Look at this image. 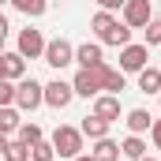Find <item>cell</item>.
<instances>
[{
  "mask_svg": "<svg viewBox=\"0 0 161 161\" xmlns=\"http://www.w3.org/2000/svg\"><path fill=\"white\" fill-rule=\"evenodd\" d=\"M71 161H94V158H90V154H79V158H71Z\"/></svg>",
  "mask_w": 161,
  "mask_h": 161,
  "instance_id": "cell-30",
  "label": "cell"
},
{
  "mask_svg": "<svg viewBox=\"0 0 161 161\" xmlns=\"http://www.w3.org/2000/svg\"><path fill=\"white\" fill-rule=\"evenodd\" d=\"M139 161H158V158H139Z\"/></svg>",
  "mask_w": 161,
  "mask_h": 161,
  "instance_id": "cell-32",
  "label": "cell"
},
{
  "mask_svg": "<svg viewBox=\"0 0 161 161\" xmlns=\"http://www.w3.org/2000/svg\"><path fill=\"white\" fill-rule=\"evenodd\" d=\"M146 150H150V146H146V139H142V135H127V139L120 142V158H127V161L146 158Z\"/></svg>",
  "mask_w": 161,
  "mask_h": 161,
  "instance_id": "cell-16",
  "label": "cell"
},
{
  "mask_svg": "<svg viewBox=\"0 0 161 161\" xmlns=\"http://www.w3.org/2000/svg\"><path fill=\"white\" fill-rule=\"evenodd\" d=\"M8 30H11V26H8V19H4V11H0V38H8Z\"/></svg>",
  "mask_w": 161,
  "mask_h": 161,
  "instance_id": "cell-28",
  "label": "cell"
},
{
  "mask_svg": "<svg viewBox=\"0 0 161 161\" xmlns=\"http://www.w3.org/2000/svg\"><path fill=\"white\" fill-rule=\"evenodd\" d=\"M150 4H154V0H127L120 8V23L131 26V30H142V26L154 19V15H150Z\"/></svg>",
  "mask_w": 161,
  "mask_h": 161,
  "instance_id": "cell-4",
  "label": "cell"
},
{
  "mask_svg": "<svg viewBox=\"0 0 161 161\" xmlns=\"http://www.w3.org/2000/svg\"><path fill=\"white\" fill-rule=\"evenodd\" d=\"M142 34H146V49H150V45H161V19H150V23L142 26Z\"/></svg>",
  "mask_w": 161,
  "mask_h": 161,
  "instance_id": "cell-24",
  "label": "cell"
},
{
  "mask_svg": "<svg viewBox=\"0 0 161 161\" xmlns=\"http://www.w3.org/2000/svg\"><path fill=\"white\" fill-rule=\"evenodd\" d=\"M150 142H154V146L161 150V116H158L154 124H150Z\"/></svg>",
  "mask_w": 161,
  "mask_h": 161,
  "instance_id": "cell-27",
  "label": "cell"
},
{
  "mask_svg": "<svg viewBox=\"0 0 161 161\" xmlns=\"http://www.w3.org/2000/svg\"><path fill=\"white\" fill-rule=\"evenodd\" d=\"M4 41H8V38H0V53H4Z\"/></svg>",
  "mask_w": 161,
  "mask_h": 161,
  "instance_id": "cell-31",
  "label": "cell"
},
{
  "mask_svg": "<svg viewBox=\"0 0 161 161\" xmlns=\"http://www.w3.org/2000/svg\"><path fill=\"white\" fill-rule=\"evenodd\" d=\"M49 142H53V150H56V158H79L82 154V131L79 127H68V124H60V127H56V131H53V139H49Z\"/></svg>",
  "mask_w": 161,
  "mask_h": 161,
  "instance_id": "cell-2",
  "label": "cell"
},
{
  "mask_svg": "<svg viewBox=\"0 0 161 161\" xmlns=\"http://www.w3.org/2000/svg\"><path fill=\"white\" fill-rule=\"evenodd\" d=\"M90 158H94V161H120V142H113L109 135H105V139H94Z\"/></svg>",
  "mask_w": 161,
  "mask_h": 161,
  "instance_id": "cell-14",
  "label": "cell"
},
{
  "mask_svg": "<svg viewBox=\"0 0 161 161\" xmlns=\"http://www.w3.org/2000/svg\"><path fill=\"white\" fill-rule=\"evenodd\" d=\"M15 139H19V142H26V146H34V142H41V139H45V131H41V124L23 120V124H19V131H15Z\"/></svg>",
  "mask_w": 161,
  "mask_h": 161,
  "instance_id": "cell-20",
  "label": "cell"
},
{
  "mask_svg": "<svg viewBox=\"0 0 161 161\" xmlns=\"http://www.w3.org/2000/svg\"><path fill=\"white\" fill-rule=\"evenodd\" d=\"M0 56H4V53H0ZM0 79H4V71H0Z\"/></svg>",
  "mask_w": 161,
  "mask_h": 161,
  "instance_id": "cell-34",
  "label": "cell"
},
{
  "mask_svg": "<svg viewBox=\"0 0 161 161\" xmlns=\"http://www.w3.org/2000/svg\"><path fill=\"white\" fill-rule=\"evenodd\" d=\"M124 124H127V131H131V135H146L154 120H150V113H146V109H127Z\"/></svg>",
  "mask_w": 161,
  "mask_h": 161,
  "instance_id": "cell-17",
  "label": "cell"
},
{
  "mask_svg": "<svg viewBox=\"0 0 161 161\" xmlns=\"http://www.w3.org/2000/svg\"><path fill=\"white\" fill-rule=\"evenodd\" d=\"M71 90H75V97H97V94H105L101 90V82H97V75H94V68H79L75 71V79H71Z\"/></svg>",
  "mask_w": 161,
  "mask_h": 161,
  "instance_id": "cell-7",
  "label": "cell"
},
{
  "mask_svg": "<svg viewBox=\"0 0 161 161\" xmlns=\"http://www.w3.org/2000/svg\"><path fill=\"white\" fill-rule=\"evenodd\" d=\"M19 109H15V105H0V135H8V139H11V135H15V131H19Z\"/></svg>",
  "mask_w": 161,
  "mask_h": 161,
  "instance_id": "cell-19",
  "label": "cell"
},
{
  "mask_svg": "<svg viewBox=\"0 0 161 161\" xmlns=\"http://www.w3.org/2000/svg\"><path fill=\"white\" fill-rule=\"evenodd\" d=\"M49 4H64V0H49Z\"/></svg>",
  "mask_w": 161,
  "mask_h": 161,
  "instance_id": "cell-33",
  "label": "cell"
},
{
  "mask_svg": "<svg viewBox=\"0 0 161 161\" xmlns=\"http://www.w3.org/2000/svg\"><path fill=\"white\" fill-rule=\"evenodd\" d=\"M94 116L116 124L120 120V97H116V94H97V97H94Z\"/></svg>",
  "mask_w": 161,
  "mask_h": 161,
  "instance_id": "cell-12",
  "label": "cell"
},
{
  "mask_svg": "<svg viewBox=\"0 0 161 161\" xmlns=\"http://www.w3.org/2000/svg\"><path fill=\"white\" fill-rule=\"evenodd\" d=\"M94 4H97L101 11H120V8L127 4V0H94Z\"/></svg>",
  "mask_w": 161,
  "mask_h": 161,
  "instance_id": "cell-26",
  "label": "cell"
},
{
  "mask_svg": "<svg viewBox=\"0 0 161 161\" xmlns=\"http://www.w3.org/2000/svg\"><path fill=\"white\" fill-rule=\"evenodd\" d=\"M158 101H161V94H158Z\"/></svg>",
  "mask_w": 161,
  "mask_h": 161,
  "instance_id": "cell-36",
  "label": "cell"
},
{
  "mask_svg": "<svg viewBox=\"0 0 161 161\" xmlns=\"http://www.w3.org/2000/svg\"><path fill=\"white\" fill-rule=\"evenodd\" d=\"M15 11H23L26 19H41L45 11H49V0H8Z\"/></svg>",
  "mask_w": 161,
  "mask_h": 161,
  "instance_id": "cell-18",
  "label": "cell"
},
{
  "mask_svg": "<svg viewBox=\"0 0 161 161\" xmlns=\"http://www.w3.org/2000/svg\"><path fill=\"white\" fill-rule=\"evenodd\" d=\"M0 105H15V82L0 79Z\"/></svg>",
  "mask_w": 161,
  "mask_h": 161,
  "instance_id": "cell-25",
  "label": "cell"
},
{
  "mask_svg": "<svg viewBox=\"0 0 161 161\" xmlns=\"http://www.w3.org/2000/svg\"><path fill=\"white\" fill-rule=\"evenodd\" d=\"M4 4H8V0H0V8H4Z\"/></svg>",
  "mask_w": 161,
  "mask_h": 161,
  "instance_id": "cell-35",
  "label": "cell"
},
{
  "mask_svg": "<svg viewBox=\"0 0 161 161\" xmlns=\"http://www.w3.org/2000/svg\"><path fill=\"white\" fill-rule=\"evenodd\" d=\"M146 60H150V49H146V45L127 41V45L120 49V71H124V75H127V71H142Z\"/></svg>",
  "mask_w": 161,
  "mask_h": 161,
  "instance_id": "cell-6",
  "label": "cell"
},
{
  "mask_svg": "<svg viewBox=\"0 0 161 161\" xmlns=\"http://www.w3.org/2000/svg\"><path fill=\"white\" fill-rule=\"evenodd\" d=\"M116 26H120V19H116L113 11H101V8H97V11H94V19H90V30H94V38L101 41V45L113 38V30H116Z\"/></svg>",
  "mask_w": 161,
  "mask_h": 161,
  "instance_id": "cell-9",
  "label": "cell"
},
{
  "mask_svg": "<svg viewBox=\"0 0 161 161\" xmlns=\"http://www.w3.org/2000/svg\"><path fill=\"white\" fill-rule=\"evenodd\" d=\"M109 127H113V124H109V120H101V116H94V113H90V116L79 124L82 139H90V142H94V139H105V135H109Z\"/></svg>",
  "mask_w": 161,
  "mask_h": 161,
  "instance_id": "cell-15",
  "label": "cell"
},
{
  "mask_svg": "<svg viewBox=\"0 0 161 161\" xmlns=\"http://www.w3.org/2000/svg\"><path fill=\"white\" fill-rule=\"evenodd\" d=\"M41 105H45V82H38L34 75L15 82V109L19 113H34Z\"/></svg>",
  "mask_w": 161,
  "mask_h": 161,
  "instance_id": "cell-1",
  "label": "cell"
},
{
  "mask_svg": "<svg viewBox=\"0 0 161 161\" xmlns=\"http://www.w3.org/2000/svg\"><path fill=\"white\" fill-rule=\"evenodd\" d=\"M30 161H56V150H53V142L49 139H41L30 146Z\"/></svg>",
  "mask_w": 161,
  "mask_h": 161,
  "instance_id": "cell-23",
  "label": "cell"
},
{
  "mask_svg": "<svg viewBox=\"0 0 161 161\" xmlns=\"http://www.w3.org/2000/svg\"><path fill=\"white\" fill-rule=\"evenodd\" d=\"M71 97H75L71 82H64V79L45 82V105H49V109H68V105H71Z\"/></svg>",
  "mask_w": 161,
  "mask_h": 161,
  "instance_id": "cell-8",
  "label": "cell"
},
{
  "mask_svg": "<svg viewBox=\"0 0 161 161\" xmlns=\"http://www.w3.org/2000/svg\"><path fill=\"white\" fill-rule=\"evenodd\" d=\"M15 53H19V56H26V60H38L41 53H45V34L34 30V26L19 30V45H15Z\"/></svg>",
  "mask_w": 161,
  "mask_h": 161,
  "instance_id": "cell-5",
  "label": "cell"
},
{
  "mask_svg": "<svg viewBox=\"0 0 161 161\" xmlns=\"http://www.w3.org/2000/svg\"><path fill=\"white\" fill-rule=\"evenodd\" d=\"M4 150H8V135H0V154H4Z\"/></svg>",
  "mask_w": 161,
  "mask_h": 161,
  "instance_id": "cell-29",
  "label": "cell"
},
{
  "mask_svg": "<svg viewBox=\"0 0 161 161\" xmlns=\"http://www.w3.org/2000/svg\"><path fill=\"white\" fill-rule=\"evenodd\" d=\"M0 161H4V158H0Z\"/></svg>",
  "mask_w": 161,
  "mask_h": 161,
  "instance_id": "cell-37",
  "label": "cell"
},
{
  "mask_svg": "<svg viewBox=\"0 0 161 161\" xmlns=\"http://www.w3.org/2000/svg\"><path fill=\"white\" fill-rule=\"evenodd\" d=\"M139 90L142 94H161V71L158 68H142L139 71Z\"/></svg>",
  "mask_w": 161,
  "mask_h": 161,
  "instance_id": "cell-21",
  "label": "cell"
},
{
  "mask_svg": "<svg viewBox=\"0 0 161 161\" xmlns=\"http://www.w3.org/2000/svg\"><path fill=\"white\" fill-rule=\"evenodd\" d=\"M94 75H97V82H101V90H105V94H120V90H124V71H120V68L97 64V68H94Z\"/></svg>",
  "mask_w": 161,
  "mask_h": 161,
  "instance_id": "cell-10",
  "label": "cell"
},
{
  "mask_svg": "<svg viewBox=\"0 0 161 161\" xmlns=\"http://www.w3.org/2000/svg\"><path fill=\"white\" fill-rule=\"evenodd\" d=\"M41 60L49 64V68H56V71H64L68 64H75V45L64 38H53L45 41V53H41Z\"/></svg>",
  "mask_w": 161,
  "mask_h": 161,
  "instance_id": "cell-3",
  "label": "cell"
},
{
  "mask_svg": "<svg viewBox=\"0 0 161 161\" xmlns=\"http://www.w3.org/2000/svg\"><path fill=\"white\" fill-rule=\"evenodd\" d=\"M75 64L79 68H97V64H105V56H101V41H86L75 49Z\"/></svg>",
  "mask_w": 161,
  "mask_h": 161,
  "instance_id": "cell-13",
  "label": "cell"
},
{
  "mask_svg": "<svg viewBox=\"0 0 161 161\" xmlns=\"http://www.w3.org/2000/svg\"><path fill=\"white\" fill-rule=\"evenodd\" d=\"M0 71H4V79H11V82L26 79V56H19V53H8V49H4V56H0Z\"/></svg>",
  "mask_w": 161,
  "mask_h": 161,
  "instance_id": "cell-11",
  "label": "cell"
},
{
  "mask_svg": "<svg viewBox=\"0 0 161 161\" xmlns=\"http://www.w3.org/2000/svg\"><path fill=\"white\" fill-rule=\"evenodd\" d=\"M0 158L4 161H30V146L19 142V139H8V150H4Z\"/></svg>",
  "mask_w": 161,
  "mask_h": 161,
  "instance_id": "cell-22",
  "label": "cell"
}]
</instances>
